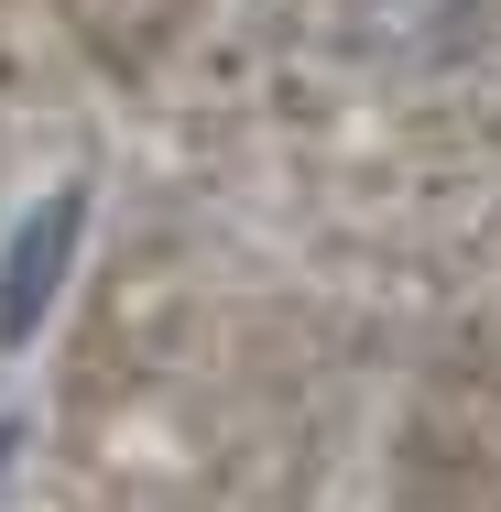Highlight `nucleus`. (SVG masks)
I'll return each instance as SVG.
<instances>
[{"mask_svg":"<svg viewBox=\"0 0 501 512\" xmlns=\"http://www.w3.org/2000/svg\"><path fill=\"white\" fill-rule=\"evenodd\" d=\"M66 240H77V197H55L33 229H22V240H11V262H0V273H11V295H0V338H22V327H33V306L55 295V262H66Z\"/></svg>","mask_w":501,"mask_h":512,"instance_id":"1","label":"nucleus"}]
</instances>
